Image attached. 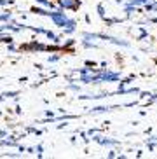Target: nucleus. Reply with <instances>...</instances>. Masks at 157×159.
<instances>
[{
  "instance_id": "nucleus-1",
  "label": "nucleus",
  "mask_w": 157,
  "mask_h": 159,
  "mask_svg": "<svg viewBox=\"0 0 157 159\" xmlns=\"http://www.w3.org/2000/svg\"><path fill=\"white\" fill-rule=\"evenodd\" d=\"M60 5H63V7H70V9H75V7H77V2H75V0H60Z\"/></svg>"
}]
</instances>
